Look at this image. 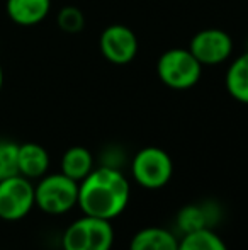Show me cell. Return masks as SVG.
Masks as SVG:
<instances>
[{"label":"cell","mask_w":248,"mask_h":250,"mask_svg":"<svg viewBox=\"0 0 248 250\" xmlns=\"http://www.w3.org/2000/svg\"><path fill=\"white\" fill-rule=\"evenodd\" d=\"M61 174L80 182L94 170V155L85 146H70L61 157Z\"/></svg>","instance_id":"obj_14"},{"label":"cell","mask_w":248,"mask_h":250,"mask_svg":"<svg viewBox=\"0 0 248 250\" xmlns=\"http://www.w3.org/2000/svg\"><path fill=\"white\" fill-rule=\"evenodd\" d=\"M129 250H179V238L162 227H146L133 235Z\"/></svg>","instance_id":"obj_12"},{"label":"cell","mask_w":248,"mask_h":250,"mask_svg":"<svg viewBox=\"0 0 248 250\" xmlns=\"http://www.w3.org/2000/svg\"><path fill=\"white\" fill-rule=\"evenodd\" d=\"M99 50L113 65H128L138 55L139 43L131 27L124 24H111L100 33Z\"/></svg>","instance_id":"obj_8"},{"label":"cell","mask_w":248,"mask_h":250,"mask_svg":"<svg viewBox=\"0 0 248 250\" xmlns=\"http://www.w3.org/2000/svg\"><path fill=\"white\" fill-rule=\"evenodd\" d=\"M36 206L33 181L16 174L0 181V220L19 221Z\"/></svg>","instance_id":"obj_6"},{"label":"cell","mask_w":248,"mask_h":250,"mask_svg":"<svg viewBox=\"0 0 248 250\" xmlns=\"http://www.w3.org/2000/svg\"><path fill=\"white\" fill-rule=\"evenodd\" d=\"M156 75L169 89L189 90L201 80L202 65L189 48H170L158 56Z\"/></svg>","instance_id":"obj_2"},{"label":"cell","mask_w":248,"mask_h":250,"mask_svg":"<svg viewBox=\"0 0 248 250\" xmlns=\"http://www.w3.org/2000/svg\"><path fill=\"white\" fill-rule=\"evenodd\" d=\"M179 250H228V247L212 228H202L182 235L179 238Z\"/></svg>","instance_id":"obj_15"},{"label":"cell","mask_w":248,"mask_h":250,"mask_svg":"<svg viewBox=\"0 0 248 250\" xmlns=\"http://www.w3.org/2000/svg\"><path fill=\"white\" fill-rule=\"evenodd\" d=\"M225 87L236 102L248 105V51L229 63L225 73Z\"/></svg>","instance_id":"obj_13"},{"label":"cell","mask_w":248,"mask_h":250,"mask_svg":"<svg viewBox=\"0 0 248 250\" xmlns=\"http://www.w3.org/2000/svg\"><path fill=\"white\" fill-rule=\"evenodd\" d=\"M50 153L39 143H22L17 151V168L19 174L29 181L41 179L50 170Z\"/></svg>","instance_id":"obj_9"},{"label":"cell","mask_w":248,"mask_h":250,"mask_svg":"<svg viewBox=\"0 0 248 250\" xmlns=\"http://www.w3.org/2000/svg\"><path fill=\"white\" fill-rule=\"evenodd\" d=\"M129 196L131 186L121 168L100 165L78 182L76 206L83 214L111 221L126 209Z\"/></svg>","instance_id":"obj_1"},{"label":"cell","mask_w":248,"mask_h":250,"mask_svg":"<svg viewBox=\"0 0 248 250\" xmlns=\"http://www.w3.org/2000/svg\"><path fill=\"white\" fill-rule=\"evenodd\" d=\"M51 10V0H7L5 12L17 26L31 27L43 22Z\"/></svg>","instance_id":"obj_10"},{"label":"cell","mask_w":248,"mask_h":250,"mask_svg":"<svg viewBox=\"0 0 248 250\" xmlns=\"http://www.w3.org/2000/svg\"><path fill=\"white\" fill-rule=\"evenodd\" d=\"M233 40L225 29L206 27L191 38L189 50L202 66H216L228 62L233 55Z\"/></svg>","instance_id":"obj_7"},{"label":"cell","mask_w":248,"mask_h":250,"mask_svg":"<svg viewBox=\"0 0 248 250\" xmlns=\"http://www.w3.org/2000/svg\"><path fill=\"white\" fill-rule=\"evenodd\" d=\"M218 218V209L212 203L204 204H187L177 213V228L184 235L197 231L202 228H212Z\"/></svg>","instance_id":"obj_11"},{"label":"cell","mask_w":248,"mask_h":250,"mask_svg":"<svg viewBox=\"0 0 248 250\" xmlns=\"http://www.w3.org/2000/svg\"><path fill=\"white\" fill-rule=\"evenodd\" d=\"M3 89V68H2V63H0V92Z\"/></svg>","instance_id":"obj_18"},{"label":"cell","mask_w":248,"mask_h":250,"mask_svg":"<svg viewBox=\"0 0 248 250\" xmlns=\"http://www.w3.org/2000/svg\"><path fill=\"white\" fill-rule=\"evenodd\" d=\"M17 151H19L17 143L9 142V140H0V181L19 174Z\"/></svg>","instance_id":"obj_17"},{"label":"cell","mask_w":248,"mask_h":250,"mask_svg":"<svg viewBox=\"0 0 248 250\" xmlns=\"http://www.w3.org/2000/svg\"><path fill=\"white\" fill-rule=\"evenodd\" d=\"M114 228L111 221L83 214L68 225L61 237L63 250H111Z\"/></svg>","instance_id":"obj_4"},{"label":"cell","mask_w":248,"mask_h":250,"mask_svg":"<svg viewBox=\"0 0 248 250\" xmlns=\"http://www.w3.org/2000/svg\"><path fill=\"white\" fill-rule=\"evenodd\" d=\"M131 174L136 184L150 191L165 188L173 175L172 157L158 146H145L133 157Z\"/></svg>","instance_id":"obj_5"},{"label":"cell","mask_w":248,"mask_h":250,"mask_svg":"<svg viewBox=\"0 0 248 250\" xmlns=\"http://www.w3.org/2000/svg\"><path fill=\"white\" fill-rule=\"evenodd\" d=\"M58 27L66 34H78L85 27V16L75 5H65L57 16Z\"/></svg>","instance_id":"obj_16"},{"label":"cell","mask_w":248,"mask_h":250,"mask_svg":"<svg viewBox=\"0 0 248 250\" xmlns=\"http://www.w3.org/2000/svg\"><path fill=\"white\" fill-rule=\"evenodd\" d=\"M34 199L43 213L60 216L78 204V182L61 172L46 174L34 186Z\"/></svg>","instance_id":"obj_3"}]
</instances>
